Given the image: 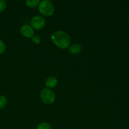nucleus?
Returning <instances> with one entry per match:
<instances>
[{
	"label": "nucleus",
	"mask_w": 129,
	"mask_h": 129,
	"mask_svg": "<svg viewBox=\"0 0 129 129\" xmlns=\"http://www.w3.org/2000/svg\"><path fill=\"white\" fill-rule=\"evenodd\" d=\"M51 39L52 42L60 49H66L69 47L70 45L71 38L69 35L61 30L53 33Z\"/></svg>",
	"instance_id": "nucleus-1"
},
{
	"label": "nucleus",
	"mask_w": 129,
	"mask_h": 129,
	"mask_svg": "<svg viewBox=\"0 0 129 129\" xmlns=\"http://www.w3.org/2000/svg\"><path fill=\"white\" fill-rule=\"evenodd\" d=\"M38 9L40 13L45 16H52L55 11L54 5L49 0H44L41 1L39 3Z\"/></svg>",
	"instance_id": "nucleus-2"
},
{
	"label": "nucleus",
	"mask_w": 129,
	"mask_h": 129,
	"mask_svg": "<svg viewBox=\"0 0 129 129\" xmlns=\"http://www.w3.org/2000/svg\"><path fill=\"white\" fill-rule=\"evenodd\" d=\"M40 99L45 104H52L55 101V93L49 88H44L40 93Z\"/></svg>",
	"instance_id": "nucleus-3"
},
{
	"label": "nucleus",
	"mask_w": 129,
	"mask_h": 129,
	"mask_svg": "<svg viewBox=\"0 0 129 129\" xmlns=\"http://www.w3.org/2000/svg\"><path fill=\"white\" fill-rule=\"evenodd\" d=\"M30 25L34 30H40L44 27L45 25V20L43 16L37 15L31 19Z\"/></svg>",
	"instance_id": "nucleus-4"
},
{
	"label": "nucleus",
	"mask_w": 129,
	"mask_h": 129,
	"mask_svg": "<svg viewBox=\"0 0 129 129\" xmlns=\"http://www.w3.org/2000/svg\"><path fill=\"white\" fill-rule=\"evenodd\" d=\"M21 35L25 38H32L34 35V30L31 26L28 25H23L20 28Z\"/></svg>",
	"instance_id": "nucleus-5"
},
{
	"label": "nucleus",
	"mask_w": 129,
	"mask_h": 129,
	"mask_svg": "<svg viewBox=\"0 0 129 129\" xmlns=\"http://www.w3.org/2000/svg\"><path fill=\"white\" fill-rule=\"evenodd\" d=\"M58 81L57 79V78H55V77L54 76H50L47 79L45 80V84L47 88H53L54 87L56 86L57 85Z\"/></svg>",
	"instance_id": "nucleus-6"
},
{
	"label": "nucleus",
	"mask_w": 129,
	"mask_h": 129,
	"mask_svg": "<svg viewBox=\"0 0 129 129\" xmlns=\"http://www.w3.org/2000/svg\"><path fill=\"white\" fill-rule=\"evenodd\" d=\"M81 46L78 44H74L69 47V52L72 54H78L81 52Z\"/></svg>",
	"instance_id": "nucleus-7"
},
{
	"label": "nucleus",
	"mask_w": 129,
	"mask_h": 129,
	"mask_svg": "<svg viewBox=\"0 0 129 129\" xmlns=\"http://www.w3.org/2000/svg\"><path fill=\"white\" fill-rule=\"evenodd\" d=\"M40 3V0H26L25 3L28 7L32 8H35L39 6Z\"/></svg>",
	"instance_id": "nucleus-8"
},
{
	"label": "nucleus",
	"mask_w": 129,
	"mask_h": 129,
	"mask_svg": "<svg viewBox=\"0 0 129 129\" xmlns=\"http://www.w3.org/2000/svg\"><path fill=\"white\" fill-rule=\"evenodd\" d=\"M8 103V100L5 96H0V110L3 109L6 106Z\"/></svg>",
	"instance_id": "nucleus-9"
},
{
	"label": "nucleus",
	"mask_w": 129,
	"mask_h": 129,
	"mask_svg": "<svg viewBox=\"0 0 129 129\" xmlns=\"http://www.w3.org/2000/svg\"><path fill=\"white\" fill-rule=\"evenodd\" d=\"M37 129H52L51 126L47 122H42L37 125Z\"/></svg>",
	"instance_id": "nucleus-10"
},
{
	"label": "nucleus",
	"mask_w": 129,
	"mask_h": 129,
	"mask_svg": "<svg viewBox=\"0 0 129 129\" xmlns=\"http://www.w3.org/2000/svg\"><path fill=\"white\" fill-rule=\"evenodd\" d=\"M6 50V45L5 43L0 39V54H3Z\"/></svg>",
	"instance_id": "nucleus-11"
},
{
	"label": "nucleus",
	"mask_w": 129,
	"mask_h": 129,
	"mask_svg": "<svg viewBox=\"0 0 129 129\" xmlns=\"http://www.w3.org/2000/svg\"><path fill=\"white\" fill-rule=\"evenodd\" d=\"M40 40H41V39H40V36L38 35H34V36L32 37V41L33 42L35 43V44H38L40 42Z\"/></svg>",
	"instance_id": "nucleus-12"
},
{
	"label": "nucleus",
	"mask_w": 129,
	"mask_h": 129,
	"mask_svg": "<svg viewBox=\"0 0 129 129\" xmlns=\"http://www.w3.org/2000/svg\"><path fill=\"white\" fill-rule=\"evenodd\" d=\"M6 7V3L5 1L0 0V13H2L5 11Z\"/></svg>",
	"instance_id": "nucleus-13"
},
{
	"label": "nucleus",
	"mask_w": 129,
	"mask_h": 129,
	"mask_svg": "<svg viewBox=\"0 0 129 129\" xmlns=\"http://www.w3.org/2000/svg\"><path fill=\"white\" fill-rule=\"evenodd\" d=\"M128 20H129V13H128Z\"/></svg>",
	"instance_id": "nucleus-14"
},
{
	"label": "nucleus",
	"mask_w": 129,
	"mask_h": 129,
	"mask_svg": "<svg viewBox=\"0 0 129 129\" xmlns=\"http://www.w3.org/2000/svg\"><path fill=\"white\" fill-rule=\"evenodd\" d=\"M70 129H73V128H70Z\"/></svg>",
	"instance_id": "nucleus-15"
},
{
	"label": "nucleus",
	"mask_w": 129,
	"mask_h": 129,
	"mask_svg": "<svg viewBox=\"0 0 129 129\" xmlns=\"http://www.w3.org/2000/svg\"><path fill=\"white\" fill-rule=\"evenodd\" d=\"M36 129H37V128H36Z\"/></svg>",
	"instance_id": "nucleus-16"
}]
</instances>
